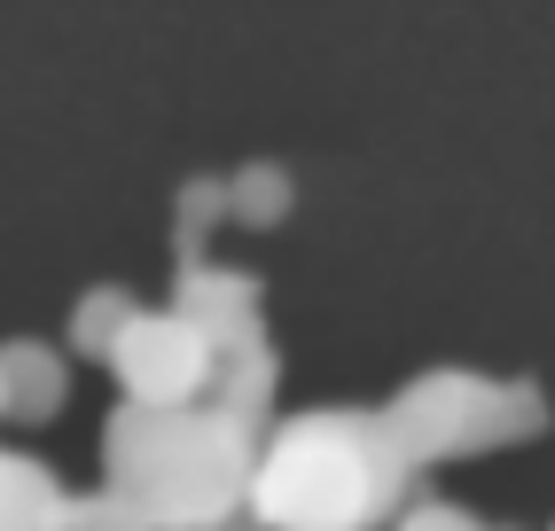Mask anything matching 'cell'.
I'll list each match as a JSON object with an SVG mask.
<instances>
[{"mask_svg": "<svg viewBox=\"0 0 555 531\" xmlns=\"http://www.w3.org/2000/svg\"><path fill=\"white\" fill-rule=\"evenodd\" d=\"M415 501V462L384 406H306L282 414L258 453L250 508L267 531H376Z\"/></svg>", "mask_w": 555, "mask_h": 531, "instance_id": "6da1fadb", "label": "cell"}, {"mask_svg": "<svg viewBox=\"0 0 555 531\" xmlns=\"http://www.w3.org/2000/svg\"><path fill=\"white\" fill-rule=\"evenodd\" d=\"M267 438L235 430L211 406H141L118 399L102 423V484L133 492L157 531H228L250 516Z\"/></svg>", "mask_w": 555, "mask_h": 531, "instance_id": "7a4b0ae2", "label": "cell"}, {"mask_svg": "<svg viewBox=\"0 0 555 531\" xmlns=\"http://www.w3.org/2000/svg\"><path fill=\"white\" fill-rule=\"evenodd\" d=\"M384 414H391V430H399L415 469L547 430V399H540L532 375H477V367H423L415 384L391 391Z\"/></svg>", "mask_w": 555, "mask_h": 531, "instance_id": "3957f363", "label": "cell"}, {"mask_svg": "<svg viewBox=\"0 0 555 531\" xmlns=\"http://www.w3.org/2000/svg\"><path fill=\"white\" fill-rule=\"evenodd\" d=\"M109 375L141 406H204L219 375V345L180 306H141L133 328L118 336V352H109Z\"/></svg>", "mask_w": 555, "mask_h": 531, "instance_id": "277c9868", "label": "cell"}, {"mask_svg": "<svg viewBox=\"0 0 555 531\" xmlns=\"http://www.w3.org/2000/svg\"><path fill=\"white\" fill-rule=\"evenodd\" d=\"M172 306L189 313V321L211 336V345H243V336H258V328H267V321H258V274H243V266L180 258Z\"/></svg>", "mask_w": 555, "mask_h": 531, "instance_id": "5b68a950", "label": "cell"}, {"mask_svg": "<svg viewBox=\"0 0 555 531\" xmlns=\"http://www.w3.org/2000/svg\"><path fill=\"white\" fill-rule=\"evenodd\" d=\"M274 345H267V328L258 336H243V345H219V375H211V414H228L235 430H250V438H274V423H267V406H274Z\"/></svg>", "mask_w": 555, "mask_h": 531, "instance_id": "8992f818", "label": "cell"}, {"mask_svg": "<svg viewBox=\"0 0 555 531\" xmlns=\"http://www.w3.org/2000/svg\"><path fill=\"white\" fill-rule=\"evenodd\" d=\"M70 501L79 492H63V477L40 453L9 445V462H0V531H70Z\"/></svg>", "mask_w": 555, "mask_h": 531, "instance_id": "52a82bcc", "label": "cell"}, {"mask_svg": "<svg viewBox=\"0 0 555 531\" xmlns=\"http://www.w3.org/2000/svg\"><path fill=\"white\" fill-rule=\"evenodd\" d=\"M0 406L16 423H48L63 406V352L40 345V336H9V352H0Z\"/></svg>", "mask_w": 555, "mask_h": 531, "instance_id": "ba28073f", "label": "cell"}, {"mask_svg": "<svg viewBox=\"0 0 555 531\" xmlns=\"http://www.w3.org/2000/svg\"><path fill=\"white\" fill-rule=\"evenodd\" d=\"M133 313H141V297H133V289L94 282V289H79V306H70V345L94 352V360H109V352H118V336L133 328Z\"/></svg>", "mask_w": 555, "mask_h": 531, "instance_id": "9c48e42d", "label": "cell"}, {"mask_svg": "<svg viewBox=\"0 0 555 531\" xmlns=\"http://www.w3.org/2000/svg\"><path fill=\"white\" fill-rule=\"evenodd\" d=\"M70 531H157V523H150V508H141L133 492L94 484V492H79V501H70Z\"/></svg>", "mask_w": 555, "mask_h": 531, "instance_id": "30bf717a", "label": "cell"}, {"mask_svg": "<svg viewBox=\"0 0 555 531\" xmlns=\"http://www.w3.org/2000/svg\"><path fill=\"white\" fill-rule=\"evenodd\" d=\"M228 196H235V219H282L289 211V172L258 157V165H243L228 180Z\"/></svg>", "mask_w": 555, "mask_h": 531, "instance_id": "8fae6325", "label": "cell"}, {"mask_svg": "<svg viewBox=\"0 0 555 531\" xmlns=\"http://www.w3.org/2000/svg\"><path fill=\"white\" fill-rule=\"evenodd\" d=\"M219 211H235V196H228L219 172H196L189 187H180V258H196V226H211Z\"/></svg>", "mask_w": 555, "mask_h": 531, "instance_id": "7c38bea8", "label": "cell"}, {"mask_svg": "<svg viewBox=\"0 0 555 531\" xmlns=\"http://www.w3.org/2000/svg\"><path fill=\"white\" fill-rule=\"evenodd\" d=\"M391 531H493V523L469 516V508H454V501H438V492H415V501H406V516H399Z\"/></svg>", "mask_w": 555, "mask_h": 531, "instance_id": "4fadbf2b", "label": "cell"}, {"mask_svg": "<svg viewBox=\"0 0 555 531\" xmlns=\"http://www.w3.org/2000/svg\"><path fill=\"white\" fill-rule=\"evenodd\" d=\"M547 531H555V523H547Z\"/></svg>", "mask_w": 555, "mask_h": 531, "instance_id": "5bb4252c", "label": "cell"}]
</instances>
